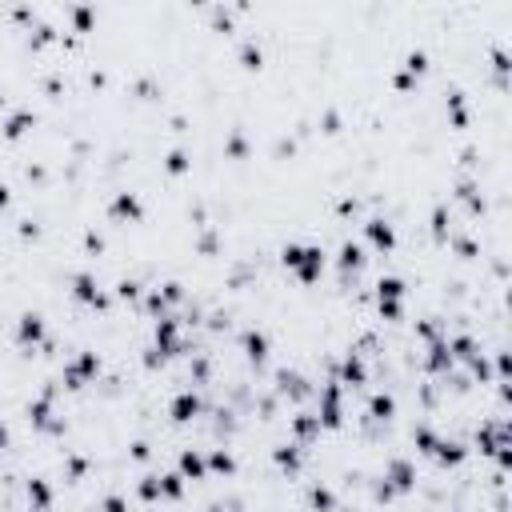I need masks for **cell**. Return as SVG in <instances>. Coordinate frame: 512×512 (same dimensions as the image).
Here are the masks:
<instances>
[{
    "mask_svg": "<svg viewBox=\"0 0 512 512\" xmlns=\"http://www.w3.org/2000/svg\"><path fill=\"white\" fill-rule=\"evenodd\" d=\"M192 492V484L172 468V464H160V500L164 504H184Z\"/></svg>",
    "mask_w": 512,
    "mask_h": 512,
    "instance_id": "obj_27",
    "label": "cell"
},
{
    "mask_svg": "<svg viewBox=\"0 0 512 512\" xmlns=\"http://www.w3.org/2000/svg\"><path fill=\"white\" fill-rule=\"evenodd\" d=\"M8 448H12V420L0 416V452H8Z\"/></svg>",
    "mask_w": 512,
    "mask_h": 512,
    "instance_id": "obj_32",
    "label": "cell"
},
{
    "mask_svg": "<svg viewBox=\"0 0 512 512\" xmlns=\"http://www.w3.org/2000/svg\"><path fill=\"white\" fill-rule=\"evenodd\" d=\"M100 216H104V224L136 228V224H144V220H148V200H144L136 188H128V184H124V188L108 192V200H104Z\"/></svg>",
    "mask_w": 512,
    "mask_h": 512,
    "instance_id": "obj_9",
    "label": "cell"
},
{
    "mask_svg": "<svg viewBox=\"0 0 512 512\" xmlns=\"http://www.w3.org/2000/svg\"><path fill=\"white\" fill-rule=\"evenodd\" d=\"M360 416L372 420V424H392V420L400 416V400H396V392L372 384V388L360 396Z\"/></svg>",
    "mask_w": 512,
    "mask_h": 512,
    "instance_id": "obj_15",
    "label": "cell"
},
{
    "mask_svg": "<svg viewBox=\"0 0 512 512\" xmlns=\"http://www.w3.org/2000/svg\"><path fill=\"white\" fill-rule=\"evenodd\" d=\"M232 348H236V356H240L248 368H260V372L272 368L276 344H272V332H268L264 324H240V328L232 332Z\"/></svg>",
    "mask_w": 512,
    "mask_h": 512,
    "instance_id": "obj_6",
    "label": "cell"
},
{
    "mask_svg": "<svg viewBox=\"0 0 512 512\" xmlns=\"http://www.w3.org/2000/svg\"><path fill=\"white\" fill-rule=\"evenodd\" d=\"M12 204H16V188H12L8 180H0V216H8Z\"/></svg>",
    "mask_w": 512,
    "mask_h": 512,
    "instance_id": "obj_31",
    "label": "cell"
},
{
    "mask_svg": "<svg viewBox=\"0 0 512 512\" xmlns=\"http://www.w3.org/2000/svg\"><path fill=\"white\" fill-rule=\"evenodd\" d=\"M368 264H372V256L364 252V244L356 236H344L328 248V268L332 272H368Z\"/></svg>",
    "mask_w": 512,
    "mask_h": 512,
    "instance_id": "obj_16",
    "label": "cell"
},
{
    "mask_svg": "<svg viewBox=\"0 0 512 512\" xmlns=\"http://www.w3.org/2000/svg\"><path fill=\"white\" fill-rule=\"evenodd\" d=\"M172 468L188 480V484H200V480H208V468H204V448L200 444H184L176 456H172Z\"/></svg>",
    "mask_w": 512,
    "mask_h": 512,
    "instance_id": "obj_26",
    "label": "cell"
},
{
    "mask_svg": "<svg viewBox=\"0 0 512 512\" xmlns=\"http://www.w3.org/2000/svg\"><path fill=\"white\" fill-rule=\"evenodd\" d=\"M356 404H360V400L348 396V392L336 384V376H324V380L316 384V392H312V412H316V420H320V432H340V428L348 424V416H352Z\"/></svg>",
    "mask_w": 512,
    "mask_h": 512,
    "instance_id": "obj_2",
    "label": "cell"
},
{
    "mask_svg": "<svg viewBox=\"0 0 512 512\" xmlns=\"http://www.w3.org/2000/svg\"><path fill=\"white\" fill-rule=\"evenodd\" d=\"M468 460H472V452H468L464 436L444 432V436H440V444L432 448V456H428L424 464H432V468H440V472H456V468H464Z\"/></svg>",
    "mask_w": 512,
    "mask_h": 512,
    "instance_id": "obj_17",
    "label": "cell"
},
{
    "mask_svg": "<svg viewBox=\"0 0 512 512\" xmlns=\"http://www.w3.org/2000/svg\"><path fill=\"white\" fill-rule=\"evenodd\" d=\"M440 436H444V428H440L436 420H416V424L408 428V452H412L416 460H428L432 448L440 444Z\"/></svg>",
    "mask_w": 512,
    "mask_h": 512,
    "instance_id": "obj_25",
    "label": "cell"
},
{
    "mask_svg": "<svg viewBox=\"0 0 512 512\" xmlns=\"http://www.w3.org/2000/svg\"><path fill=\"white\" fill-rule=\"evenodd\" d=\"M372 316L380 324H404L408 320V300H372Z\"/></svg>",
    "mask_w": 512,
    "mask_h": 512,
    "instance_id": "obj_30",
    "label": "cell"
},
{
    "mask_svg": "<svg viewBox=\"0 0 512 512\" xmlns=\"http://www.w3.org/2000/svg\"><path fill=\"white\" fill-rule=\"evenodd\" d=\"M96 20H100L96 0H68V8H64V28H68L72 36H92V32H96Z\"/></svg>",
    "mask_w": 512,
    "mask_h": 512,
    "instance_id": "obj_23",
    "label": "cell"
},
{
    "mask_svg": "<svg viewBox=\"0 0 512 512\" xmlns=\"http://www.w3.org/2000/svg\"><path fill=\"white\" fill-rule=\"evenodd\" d=\"M276 260L296 288H316L328 276V248L320 240H284L276 248Z\"/></svg>",
    "mask_w": 512,
    "mask_h": 512,
    "instance_id": "obj_1",
    "label": "cell"
},
{
    "mask_svg": "<svg viewBox=\"0 0 512 512\" xmlns=\"http://www.w3.org/2000/svg\"><path fill=\"white\" fill-rule=\"evenodd\" d=\"M452 368H460V364H456L452 352H448V336H444V340H432V344L420 348V372H424L428 380H440V376H448Z\"/></svg>",
    "mask_w": 512,
    "mask_h": 512,
    "instance_id": "obj_22",
    "label": "cell"
},
{
    "mask_svg": "<svg viewBox=\"0 0 512 512\" xmlns=\"http://www.w3.org/2000/svg\"><path fill=\"white\" fill-rule=\"evenodd\" d=\"M92 472H96V456L88 448H68L60 456V464H56V484L72 488V484H84Z\"/></svg>",
    "mask_w": 512,
    "mask_h": 512,
    "instance_id": "obj_18",
    "label": "cell"
},
{
    "mask_svg": "<svg viewBox=\"0 0 512 512\" xmlns=\"http://www.w3.org/2000/svg\"><path fill=\"white\" fill-rule=\"evenodd\" d=\"M420 476H424V460H416L408 448H400V452L384 456V464H380V480L388 484V492H392L396 500H408V496H416V488H420Z\"/></svg>",
    "mask_w": 512,
    "mask_h": 512,
    "instance_id": "obj_5",
    "label": "cell"
},
{
    "mask_svg": "<svg viewBox=\"0 0 512 512\" xmlns=\"http://www.w3.org/2000/svg\"><path fill=\"white\" fill-rule=\"evenodd\" d=\"M132 508H136V500L128 488H104L96 496V512H132Z\"/></svg>",
    "mask_w": 512,
    "mask_h": 512,
    "instance_id": "obj_29",
    "label": "cell"
},
{
    "mask_svg": "<svg viewBox=\"0 0 512 512\" xmlns=\"http://www.w3.org/2000/svg\"><path fill=\"white\" fill-rule=\"evenodd\" d=\"M56 376H60V388H64L68 396H76V392L92 388V384L104 376V352H96V348H76V352H68V356L60 360Z\"/></svg>",
    "mask_w": 512,
    "mask_h": 512,
    "instance_id": "obj_4",
    "label": "cell"
},
{
    "mask_svg": "<svg viewBox=\"0 0 512 512\" xmlns=\"http://www.w3.org/2000/svg\"><path fill=\"white\" fill-rule=\"evenodd\" d=\"M204 468H208V480H236L240 456H236L232 444H208L204 448Z\"/></svg>",
    "mask_w": 512,
    "mask_h": 512,
    "instance_id": "obj_21",
    "label": "cell"
},
{
    "mask_svg": "<svg viewBox=\"0 0 512 512\" xmlns=\"http://www.w3.org/2000/svg\"><path fill=\"white\" fill-rule=\"evenodd\" d=\"M48 340H52V324L40 308H20L16 320L8 324V344L16 352H40Z\"/></svg>",
    "mask_w": 512,
    "mask_h": 512,
    "instance_id": "obj_8",
    "label": "cell"
},
{
    "mask_svg": "<svg viewBox=\"0 0 512 512\" xmlns=\"http://www.w3.org/2000/svg\"><path fill=\"white\" fill-rule=\"evenodd\" d=\"M268 464H272L276 472H284V476L300 480V476H304V468H308V448H300V444H296V440H288V436H276V440L268 444Z\"/></svg>",
    "mask_w": 512,
    "mask_h": 512,
    "instance_id": "obj_13",
    "label": "cell"
},
{
    "mask_svg": "<svg viewBox=\"0 0 512 512\" xmlns=\"http://www.w3.org/2000/svg\"><path fill=\"white\" fill-rule=\"evenodd\" d=\"M20 512H36V508H20ZM56 512H60V508H56Z\"/></svg>",
    "mask_w": 512,
    "mask_h": 512,
    "instance_id": "obj_33",
    "label": "cell"
},
{
    "mask_svg": "<svg viewBox=\"0 0 512 512\" xmlns=\"http://www.w3.org/2000/svg\"><path fill=\"white\" fill-rule=\"evenodd\" d=\"M40 128V112L32 108V104H12L4 116H0V140L8 144V148H20V144H28V136Z\"/></svg>",
    "mask_w": 512,
    "mask_h": 512,
    "instance_id": "obj_11",
    "label": "cell"
},
{
    "mask_svg": "<svg viewBox=\"0 0 512 512\" xmlns=\"http://www.w3.org/2000/svg\"><path fill=\"white\" fill-rule=\"evenodd\" d=\"M192 164H196V156H192L188 144H168V148L160 152V176H164L168 184H184V180L192 176Z\"/></svg>",
    "mask_w": 512,
    "mask_h": 512,
    "instance_id": "obj_20",
    "label": "cell"
},
{
    "mask_svg": "<svg viewBox=\"0 0 512 512\" xmlns=\"http://www.w3.org/2000/svg\"><path fill=\"white\" fill-rule=\"evenodd\" d=\"M24 508L36 512H56L60 508V484L48 472H28L24 476Z\"/></svg>",
    "mask_w": 512,
    "mask_h": 512,
    "instance_id": "obj_14",
    "label": "cell"
},
{
    "mask_svg": "<svg viewBox=\"0 0 512 512\" xmlns=\"http://www.w3.org/2000/svg\"><path fill=\"white\" fill-rule=\"evenodd\" d=\"M464 220H460V212H456V204L444 196V200H432L428 204V212H424V236H428V244H436V248H444V240L452 236V228H460Z\"/></svg>",
    "mask_w": 512,
    "mask_h": 512,
    "instance_id": "obj_12",
    "label": "cell"
},
{
    "mask_svg": "<svg viewBox=\"0 0 512 512\" xmlns=\"http://www.w3.org/2000/svg\"><path fill=\"white\" fill-rule=\"evenodd\" d=\"M356 240H360L364 252L376 256V260H392L396 248H400V232H396V224H392L388 216H380V212H368V216L356 224Z\"/></svg>",
    "mask_w": 512,
    "mask_h": 512,
    "instance_id": "obj_7",
    "label": "cell"
},
{
    "mask_svg": "<svg viewBox=\"0 0 512 512\" xmlns=\"http://www.w3.org/2000/svg\"><path fill=\"white\" fill-rule=\"evenodd\" d=\"M492 344L484 340V336H476V332H468V328H452L448 332V352H452V360L464 368L472 356H480V352H488Z\"/></svg>",
    "mask_w": 512,
    "mask_h": 512,
    "instance_id": "obj_24",
    "label": "cell"
},
{
    "mask_svg": "<svg viewBox=\"0 0 512 512\" xmlns=\"http://www.w3.org/2000/svg\"><path fill=\"white\" fill-rule=\"evenodd\" d=\"M284 436H288V440H296L300 448H312V444L324 436V432H320V420H316V412H312V404H304V408H292V412H288Z\"/></svg>",
    "mask_w": 512,
    "mask_h": 512,
    "instance_id": "obj_19",
    "label": "cell"
},
{
    "mask_svg": "<svg viewBox=\"0 0 512 512\" xmlns=\"http://www.w3.org/2000/svg\"><path fill=\"white\" fill-rule=\"evenodd\" d=\"M108 292H112V300H116V304L136 308V304H140V296H144V284H140L136 276H116V280H108Z\"/></svg>",
    "mask_w": 512,
    "mask_h": 512,
    "instance_id": "obj_28",
    "label": "cell"
},
{
    "mask_svg": "<svg viewBox=\"0 0 512 512\" xmlns=\"http://www.w3.org/2000/svg\"><path fill=\"white\" fill-rule=\"evenodd\" d=\"M208 412V400L200 388H176L168 400H164V420L172 428H192L200 416Z\"/></svg>",
    "mask_w": 512,
    "mask_h": 512,
    "instance_id": "obj_10",
    "label": "cell"
},
{
    "mask_svg": "<svg viewBox=\"0 0 512 512\" xmlns=\"http://www.w3.org/2000/svg\"><path fill=\"white\" fill-rule=\"evenodd\" d=\"M68 304L72 308H80V312H88V316H108L112 308H116V300H112V292H108V284L92 272V268H76L72 276H68Z\"/></svg>",
    "mask_w": 512,
    "mask_h": 512,
    "instance_id": "obj_3",
    "label": "cell"
}]
</instances>
